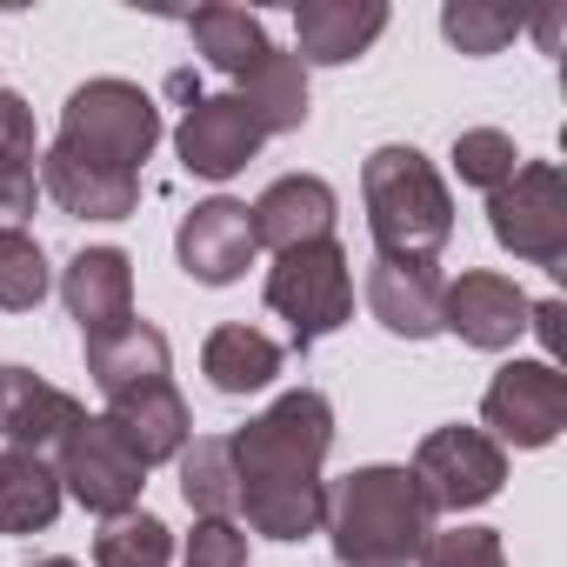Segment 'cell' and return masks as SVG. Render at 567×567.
<instances>
[{
    "label": "cell",
    "mask_w": 567,
    "mask_h": 567,
    "mask_svg": "<svg viewBox=\"0 0 567 567\" xmlns=\"http://www.w3.org/2000/svg\"><path fill=\"white\" fill-rule=\"evenodd\" d=\"M427 494L434 514H467V507H487L507 481V454L481 434V427H434L408 467Z\"/></svg>",
    "instance_id": "8"
},
{
    "label": "cell",
    "mask_w": 567,
    "mask_h": 567,
    "mask_svg": "<svg viewBox=\"0 0 567 567\" xmlns=\"http://www.w3.org/2000/svg\"><path fill=\"white\" fill-rule=\"evenodd\" d=\"M28 567H81V560H61V554H54V560H28Z\"/></svg>",
    "instance_id": "35"
},
{
    "label": "cell",
    "mask_w": 567,
    "mask_h": 567,
    "mask_svg": "<svg viewBox=\"0 0 567 567\" xmlns=\"http://www.w3.org/2000/svg\"><path fill=\"white\" fill-rule=\"evenodd\" d=\"M48 288H54V274H48L41 240H34L28 227H8V234H0V308H8V315H28V308L48 301Z\"/></svg>",
    "instance_id": "27"
},
{
    "label": "cell",
    "mask_w": 567,
    "mask_h": 567,
    "mask_svg": "<svg viewBox=\"0 0 567 567\" xmlns=\"http://www.w3.org/2000/svg\"><path fill=\"white\" fill-rule=\"evenodd\" d=\"M560 321H567V308H560V301H534V315H527V328H534V334H540V348H547V368H554V361H560V348H567V328H560Z\"/></svg>",
    "instance_id": "34"
},
{
    "label": "cell",
    "mask_w": 567,
    "mask_h": 567,
    "mask_svg": "<svg viewBox=\"0 0 567 567\" xmlns=\"http://www.w3.org/2000/svg\"><path fill=\"white\" fill-rule=\"evenodd\" d=\"M81 421H87V408L68 388L41 381L34 368H14V361L0 368V441H8V447L54 461Z\"/></svg>",
    "instance_id": "11"
},
{
    "label": "cell",
    "mask_w": 567,
    "mask_h": 567,
    "mask_svg": "<svg viewBox=\"0 0 567 567\" xmlns=\"http://www.w3.org/2000/svg\"><path fill=\"white\" fill-rule=\"evenodd\" d=\"M54 147L114 174H141V161L161 147V107L134 81H87L68 94Z\"/></svg>",
    "instance_id": "4"
},
{
    "label": "cell",
    "mask_w": 567,
    "mask_h": 567,
    "mask_svg": "<svg viewBox=\"0 0 567 567\" xmlns=\"http://www.w3.org/2000/svg\"><path fill=\"white\" fill-rule=\"evenodd\" d=\"M388 28L381 0H301L295 8V41H301V68H348L354 54H368Z\"/></svg>",
    "instance_id": "17"
},
{
    "label": "cell",
    "mask_w": 567,
    "mask_h": 567,
    "mask_svg": "<svg viewBox=\"0 0 567 567\" xmlns=\"http://www.w3.org/2000/svg\"><path fill=\"white\" fill-rule=\"evenodd\" d=\"M54 474H61V494H74L87 514H101V520H114V514H127L134 501H141V487H147V467L121 447V434L101 421V414H87L74 434H68V447L54 454Z\"/></svg>",
    "instance_id": "9"
},
{
    "label": "cell",
    "mask_w": 567,
    "mask_h": 567,
    "mask_svg": "<svg viewBox=\"0 0 567 567\" xmlns=\"http://www.w3.org/2000/svg\"><path fill=\"white\" fill-rule=\"evenodd\" d=\"M234 474H240V514L267 540H308L328 520V447H334V408L321 388L280 394L267 414L227 434Z\"/></svg>",
    "instance_id": "1"
},
{
    "label": "cell",
    "mask_w": 567,
    "mask_h": 567,
    "mask_svg": "<svg viewBox=\"0 0 567 567\" xmlns=\"http://www.w3.org/2000/svg\"><path fill=\"white\" fill-rule=\"evenodd\" d=\"M174 461H181V501L200 520H240V474L227 441H187Z\"/></svg>",
    "instance_id": "25"
},
{
    "label": "cell",
    "mask_w": 567,
    "mask_h": 567,
    "mask_svg": "<svg viewBox=\"0 0 567 567\" xmlns=\"http://www.w3.org/2000/svg\"><path fill=\"white\" fill-rule=\"evenodd\" d=\"M280 341L260 334V328H214L207 348H200V374L214 381V394H260L274 374H280Z\"/></svg>",
    "instance_id": "22"
},
{
    "label": "cell",
    "mask_w": 567,
    "mask_h": 567,
    "mask_svg": "<svg viewBox=\"0 0 567 567\" xmlns=\"http://www.w3.org/2000/svg\"><path fill=\"white\" fill-rule=\"evenodd\" d=\"M260 121L247 114L240 94H194L181 127H174V147H181V167L194 181H234L254 154H260Z\"/></svg>",
    "instance_id": "10"
},
{
    "label": "cell",
    "mask_w": 567,
    "mask_h": 567,
    "mask_svg": "<svg viewBox=\"0 0 567 567\" xmlns=\"http://www.w3.org/2000/svg\"><path fill=\"white\" fill-rule=\"evenodd\" d=\"M240 101H247V114L260 121V134H295L301 121H308V68L295 61V54H267L247 81H240Z\"/></svg>",
    "instance_id": "24"
},
{
    "label": "cell",
    "mask_w": 567,
    "mask_h": 567,
    "mask_svg": "<svg viewBox=\"0 0 567 567\" xmlns=\"http://www.w3.org/2000/svg\"><path fill=\"white\" fill-rule=\"evenodd\" d=\"M534 301L514 288L507 274H461L454 288L441 295V334H461L481 354H501L527 334Z\"/></svg>",
    "instance_id": "13"
},
{
    "label": "cell",
    "mask_w": 567,
    "mask_h": 567,
    "mask_svg": "<svg viewBox=\"0 0 567 567\" xmlns=\"http://www.w3.org/2000/svg\"><path fill=\"white\" fill-rule=\"evenodd\" d=\"M267 308L295 328V348H301V354H308L315 341H328L334 328H348V315H354V274H348V254H341L334 240L274 254Z\"/></svg>",
    "instance_id": "5"
},
{
    "label": "cell",
    "mask_w": 567,
    "mask_h": 567,
    "mask_svg": "<svg viewBox=\"0 0 567 567\" xmlns=\"http://www.w3.org/2000/svg\"><path fill=\"white\" fill-rule=\"evenodd\" d=\"M61 301L81 321V341L114 334L121 321H134V260L121 247H81L61 274Z\"/></svg>",
    "instance_id": "16"
},
{
    "label": "cell",
    "mask_w": 567,
    "mask_h": 567,
    "mask_svg": "<svg viewBox=\"0 0 567 567\" xmlns=\"http://www.w3.org/2000/svg\"><path fill=\"white\" fill-rule=\"evenodd\" d=\"M421 567H507V547L494 527H447V534H427Z\"/></svg>",
    "instance_id": "30"
},
{
    "label": "cell",
    "mask_w": 567,
    "mask_h": 567,
    "mask_svg": "<svg viewBox=\"0 0 567 567\" xmlns=\"http://www.w3.org/2000/svg\"><path fill=\"white\" fill-rule=\"evenodd\" d=\"M514 167H520L514 134H501V127H467V134H454V174H461L467 187H487V194H494Z\"/></svg>",
    "instance_id": "29"
},
{
    "label": "cell",
    "mask_w": 567,
    "mask_h": 567,
    "mask_svg": "<svg viewBox=\"0 0 567 567\" xmlns=\"http://www.w3.org/2000/svg\"><path fill=\"white\" fill-rule=\"evenodd\" d=\"M487 227L514 260L560 274V260H567V174L554 161H520L487 194Z\"/></svg>",
    "instance_id": "6"
},
{
    "label": "cell",
    "mask_w": 567,
    "mask_h": 567,
    "mask_svg": "<svg viewBox=\"0 0 567 567\" xmlns=\"http://www.w3.org/2000/svg\"><path fill=\"white\" fill-rule=\"evenodd\" d=\"M101 421L121 434V447H127L141 467H161V461H174V454L187 447V434H194V427H187V401L174 394V381H154V388L114 394Z\"/></svg>",
    "instance_id": "18"
},
{
    "label": "cell",
    "mask_w": 567,
    "mask_h": 567,
    "mask_svg": "<svg viewBox=\"0 0 567 567\" xmlns=\"http://www.w3.org/2000/svg\"><path fill=\"white\" fill-rule=\"evenodd\" d=\"M34 200H41V174L34 167H0V234L21 227L34 214Z\"/></svg>",
    "instance_id": "33"
},
{
    "label": "cell",
    "mask_w": 567,
    "mask_h": 567,
    "mask_svg": "<svg viewBox=\"0 0 567 567\" xmlns=\"http://www.w3.org/2000/svg\"><path fill=\"white\" fill-rule=\"evenodd\" d=\"M61 474L41 454L21 447H0V534H41L61 514Z\"/></svg>",
    "instance_id": "21"
},
{
    "label": "cell",
    "mask_w": 567,
    "mask_h": 567,
    "mask_svg": "<svg viewBox=\"0 0 567 567\" xmlns=\"http://www.w3.org/2000/svg\"><path fill=\"white\" fill-rule=\"evenodd\" d=\"M321 527L334 534L341 567H414L434 534V507L408 467H354L328 494Z\"/></svg>",
    "instance_id": "2"
},
{
    "label": "cell",
    "mask_w": 567,
    "mask_h": 567,
    "mask_svg": "<svg viewBox=\"0 0 567 567\" xmlns=\"http://www.w3.org/2000/svg\"><path fill=\"white\" fill-rule=\"evenodd\" d=\"M41 147H34V114L21 94L0 87V167H34Z\"/></svg>",
    "instance_id": "32"
},
{
    "label": "cell",
    "mask_w": 567,
    "mask_h": 567,
    "mask_svg": "<svg viewBox=\"0 0 567 567\" xmlns=\"http://www.w3.org/2000/svg\"><path fill=\"white\" fill-rule=\"evenodd\" d=\"M334 187L321 174H280L254 207V247H274V254H288V247H315V240H334Z\"/></svg>",
    "instance_id": "14"
},
{
    "label": "cell",
    "mask_w": 567,
    "mask_h": 567,
    "mask_svg": "<svg viewBox=\"0 0 567 567\" xmlns=\"http://www.w3.org/2000/svg\"><path fill=\"white\" fill-rule=\"evenodd\" d=\"M167 334L154 328V321H121L114 334H94L87 341V374H94V388L114 401V394H134V388H154V381H167Z\"/></svg>",
    "instance_id": "20"
},
{
    "label": "cell",
    "mask_w": 567,
    "mask_h": 567,
    "mask_svg": "<svg viewBox=\"0 0 567 567\" xmlns=\"http://www.w3.org/2000/svg\"><path fill=\"white\" fill-rule=\"evenodd\" d=\"M174 254H181V267L200 280V288H227V280H240V274L254 267V254H260V247H254L247 200H227V194L200 200V207L181 220Z\"/></svg>",
    "instance_id": "12"
},
{
    "label": "cell",
    "mask_w": 567,
    "mask_h": 567,
    "mask_svg": "<svg viewBox=\"0 0 567 567\" xmlns=\"http://www.w3.org/2000/svg\"><path fill=\"white\" fill-rule=\"evenodd\" d=\"M181 567H247V527L240 520H200Z\"/></svg>",
    "instance_id": "31"
},
{
    "label": "cell",
    "mask_w": 567,
    "mask_h": 567,
    "mask_svg": "<svg viewBox=\"0 0 567 567\" xmlns=\"http://www.w3.org/2000/svg\"><path fill=\"white\" fill-rule=\"evenodd\" d=\"M187 41H194V54H200L207 68H220L227 81H247V74L274 54L260 14H247V8H200V14L187 21Z\"/></svg>",
    "instance_id": "23"
},
{
    "label": "cell",
    "mask_w": 567,
    "mask_h": 567,
    "mask_svg": "<svg viewBox=\"0 0 567 567\" xmlns=\"http://www.w3.org/2000/svg\"><path fill=\"white\" fill-rule=\"evenodd\" d=\"M567 427V374L547 361H507L481 394V434L507 447H547Z\"/></svg>",
    "instance_id": "7"
},
{
    "label": "cell",
    "mask_w": 567,
    "mask_h": 567,
    "mask_svg": "<svg viewBox=\"0 0 567 567\" xmlns=\"http://www.w3.org/2000/svg\"><path fill=\"white\" fill-rule=\"evenodd\" d=\"M41 187L74 214V220H127L141 207V174H114L94 161H74L61 147L41 154Z\"/></svg>",
    "instance_id": "19"
},
{
    "label": "cell",
    "mask_w": 567,
    "mask_h": 567,
    "mask_svg": "<svg viewBox=\"0 0 567 567\" xmlns=\"http://www.w3.org/2000/svg\"><path fill=\"white\" fill-rule=\"evenodd\" d=\"M167 560H174V534L141 507L101 520L94 534V567H167Z\"/></svg>",
    "instance_id": "26"
},
{
    "label": "cell",
    "mask_w": 567,
    "mask_h": 567,
    "mask_svg": "<svg viewBox=\"0 0 567 567\" xmlns=\"http://www.w3.org/2000/svg\"><path fill=\"white\" fill-rule=\"evenodd\" d=\"M361 200L388 260H434L454 240V194L421 147H374L361 167Z\"/></svg>",
    "instance_id": "3"
},
{
    "label": "cell",
    "mask_w": 567,
    "mask_h": 567,
    "mask_svg": "<svg viewBox=\"0 0 567 567\" xmlns=\"http://www.w3.org/2000/svg\"><path fill=\"white\" fill-rule=\"evenodd\" d=\"M441 295H447V280L434 274V260H388V254H374V267H368V315L388 334H401V341L441 334Z\"/></svg>",
    "instance_id": "15"
},
{
    "label": "cell",
    "mask_w": 567,
    "mask_h": 567,
    "mask_svg": "<svg viewBox=\"0 0 567 567\" xmlns=\"http://www.w3.org/2000/svg\"><path fill=\"white\" fill-rule=\"evenodd\" d=\"M520 28H527V14L494 8V0H447V8H441V34L461 54H501Z\"/></svg>",
    "instance_id": "28"
}]
</instances>
